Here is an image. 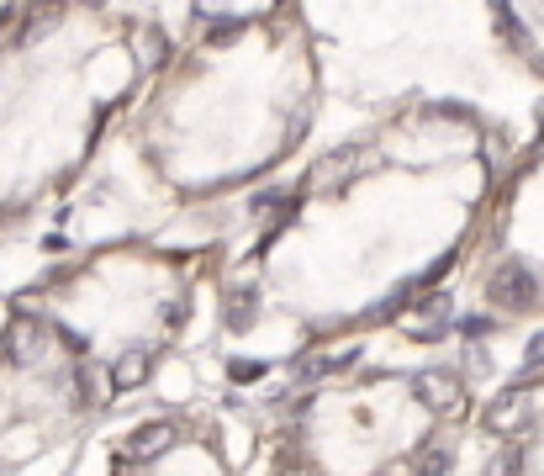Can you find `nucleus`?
Segmentation results:
<instances>
[{
	"label": "nucleus",
	"mask_w": 544,
	"mask_h": 476,
	"mask_svg": "<svg viewBox=\"0 0 544 476\" xmlns=\"http://www.w3.org/2000/svg\"><path fill=\"white\" fill-rule=\"evenodd\" d=\"M529 408H534V387H502L486 402V429L492 434H523L529 429Z\"/></svg>",
	"instance_id": "1"
},
{
	"label": "nucleus",
	"mask_w": 544,
	"mask_h": 476,
	"mask_svg": "<svg viewBox=\"0 0 544 476\" xmlns=\"http://www.w3.org/2000/svg\"><path fill=\"white\" fill-rule=\"evenodd\" d=\"M492 302L502 307V313H523V307L534 302V281L523 276L518 265H502L497 276H492Z\"/></svg>",
	"instance_id": "2"
},
{
	"label": "nucleus",
	"mask_w": 544,
	"mask_h": 476,
	"mask_svg": "<svg viewBox=\"0 0 544 476\" xmlns=\"http://www.w3.org/2000/svg\"><path fill=\"white\" fill-rule=\"evenodd\" d=\"M37 350H43V328H37L32 318H11L6 323V360L11 365H32Z\"/></svg>",
	"instance_id": "3"
},
{
	"label": "nucleus",
	"mask_w": 544,
	"mask_h": 476,
	"mask_svg": "<svg viewBox=\"0 0 544 476\" xmlns=\"http://www.w3.org/2000/svg\"><path fill=\"white\" fill-rule=\"evenodd\" d=\"M418 397L428 402V408H439V413H455L460 408V381H455V371H423L418 376Z\"/></svg>",
	"instance_id": "4"
},
{
	"label": "nucleus",
	"mask_w": 544,
	"mask_h": 476,
	"mask_svg": "<svg viewBox=\"0 0 544 476\" xmlns=\"http://www.w3.org/2000/svg\"><path fill=\"white\" fill-rule=\"evenodd\" d=\"M170 439H175V424H143L122 439V455L127 461H143V455H159V450H170Z\"/></svg>",
	"instance_id": "5"
},
{
	"label": "nucleus",
	"mask_w": 544,
	"mask_h": 476,
	"mask_svg": "<svg viewBox=\"0 0 544 476\" xmlns=\"http://www.w3.org/2000/svg\"><path fill=\"white\" fill-rule=\"evenodd\" d=\"M148 365H154V355H148V350H127L122 360H111V387H117V392L143 387V381H148Z\"/></svg>",
	"instance_id": "6"
},
{
	"label": "nucleus",
	"mask_w": 544,
	"mask_h": 476,
	"mask_svg": "<svg viewBox=\"0 0 544 476\" xmlns=\"http://www.w3.org/2000/svg\"><path fill=\"white\" fill-rule=\"evenodd\" d=\"M254 291H233V297H228V323L233 328H243V323H254Z\"/></svg>",
	"instance_id": "7"
},
{
	"label": "nucleus",
	"mask_w": 544,
	"mask_h": 476,
	"mask_svg": "<svg viewBox=\"0 0 544 476\" xmlns=\"http://www.w3.org/2000/svg\"><path fill=\"white\" fill-rule=\"evenodd\" d=\"M444 471H449V450H428L418 466V476H444Z\"/></svg>",
	"instance_id": "8"
},
{
	"label": "nucleus",
	"mask_w": 544,
	"mask_h": 476,
	"mask_svg": "<svg viewBox=\"0 0 544 476\" xmlns=\"http://www.w3.org/2000/svg\"><path fill=\"white\" fill-rule=\"evenodd\" d=\"M259 371H265V365H254V360L243 365V360H238V365H233V381H259Z\"/></svg>",
	"instance_id": "9"
},
{
	"label": "nucleus",
	"mask_w": 544,
	"mask_h": 476,
	"mask_svg": "<svg viewBox=\"0 0 544 476\" xmlns=\"http://www.w3.org/2000/svg\"><path fill=\"white\" fill-rule=\"evenodd\" d=\"M185 323V307L175 302V307H164V328H170V334H175V328Z\"/></svg>",
	"instance_id": "10"
},
{
	"label": "nucleus",
	"mask_w": 544,
	"mask_h": 476,
	"mask_svg": "<svg viewBox=\"0 0 544 476\" xmlns=\"http://www.w3.org/2000/svg\"><path fill=\"white\" fill-rule=\"evenodd\" d=\"M11 22H16V11H11V6H0V32H6Z\"/></svg>",
	"instance_id": "11"
},
{
	"label": "nucleus",
	"mask_w": 544,
	"mask_h": 476,
	"mask_svg": "<svg viewBox=\"0 0 544 476\" xmlns=\"http://www.w3.org/2000/svg\"><path fill=\"white\" fill-rule=\"evenodd\" d=\"M529 360H534V365L544 360V339H534V344H529Z\"/></svg>",
	"instance_id": "12"
}]
</instances>
